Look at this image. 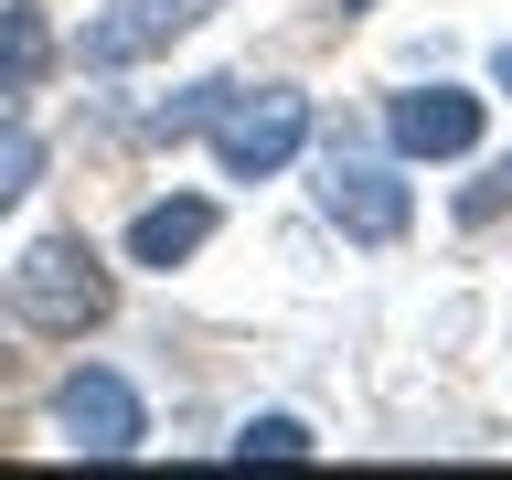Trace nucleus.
Returning <instances> with one entry per match:
<instances>
[{
  "instance_id": "f257e3e1",
  "label": "nucleus",
  "mask_w": 512,
  "mask_h": 480,
  "mask_svg": "<svg viewBox=\"0 0 512 480\" xmlns=\"http://www.w3.org/2000/svg\"><path fill=\"white\" fill-rule=\"evenodd\" d=\"M107 310H118V278H107V256H96L86 235H43V246L11 267V320L43 331V342H86Z\"/></svg>"
},
{
  "instance_id": "f03ea898",
  "label": "nucleus",
  "mask_w": 512,
  "mask_h": 480,
  "mask_svg": "<svg viewBox=\"0 0 512 480\" xmlns=\"http://www.w3.org/2000/svg\"><path fill=\"white\" fill-rule=\"evenodd\" d=\"M310 150V96L299 86H224V107H214V160H224V182H267L278 160H299Z\"/></svg>"
},
{
  "instance_id": "7ed1b4c3",
  "label": "nucleus",
  "mask_w": 512,
  "mask_h": 480,
  "mask_svg": "<svg viewBox=\"0 0 512 480\" xmlns=\"http://www.w3.org/2000/svg\"><path fill=\"white\" fill-rule=\"evenodd\" d=\"M54 427L75 448H86V459H128V448L150 438V416H139V395H128V374H64L54 384Z\"/></svg>"
},
{
  "instance_id": "20e7f679",
  "label": "nucleus",
  "mask_w": 512,
  "mask_h": 480,
  "mask_svg": "<svg viewBox=\"0 0 512 480\" xmlns=\"http://www.w3.org/2000/svg\"><path fill=\"white\" fill-rule=\"evenodd\" d=\"M320 214L342 224V235H363V246H395L406 235V182L384 160H363V150H331L320 160Z\"/></svg>"
},
{
  "instance_id": "39448f33",
  "label": "nucleus",
  "mask_w": 512,
  "mask_h": 480,
  "mask_svg": "<svg viewBox=\"0 0 512 480\" xmlns=\"http://www.w3.org/2000/svg\"><path fill=\"white\" fill-rule=\"evenodd\" d=\"M384 128H395V150H406V160H470V150H480V96L416 86V96L384 107Z\"/></svg>"
},
{
  "instance_id": "423d86ee",
  "label": "nucleus",
  "mask_w": 512,
  "mask_h": 480,
  "mask_svg": "<svg viewBox=\"0 0 512 480\" xmlns=\"http://www.w3.org/2000/svg\"><path fill=\"white\" fill-rule=\"evenodd\" d=\"M203 11H214V0H107V22H86V64H139L182 22H203Z\"/></svg>"
},
{
  "instance_id": "0eeeda50",
  "label": "nucleus",
  "mask_w": 512,
  "mask_h": 480,
  "mask_svg": "<svg viewBox=\"0 0 512 480\" xmlns=\"http://www.w3.org/2000/svg\"><path fill=\"white\" fill-rule=\"evenodd\" d=\"M214 246V203L203 192H171V203H150V214L128 224V256L139 267H182V256H203Z\"/></svg>"
},
{
  "instance_id": "6e6552de",
  "label": "nucleus",
  "mask_w": 512,
  "mask_h": 480,
  "mask_svg": "<svg viewBox=\"0 0 512 480\" xmlns=\"http://www.w3.org/2000/svg\"><path fill=\"white\" fill-rule=\"evenodd\" d=\"M32 75H43V11H32V0H11V11H0V107H11Z\"/></svg>"
},
{
  "instance_id": "1a4fd4ad",
  "label": "nucleus",
  "mask_w": 512,
  "mask_h": 480,
  "mask_svg": "<svg viewBox=\"0 0 512 480\" xmlns=\"http://www.w3.org/2000/svg\"><path fill=\"white\" fill-rule=\"evenodd\" d=\"M32 182H43V139H32V128H0V214H11Z\"/></svg>"
},
{
  "instance_id": "9d476101",
  "label": "nucleus",
  "mask_w": 512,
  "mask_h": 480,
  "mask_svg": "<svg viewBox=\"0 0 512 480\" xmlns=\"http://www.w3.org/2000/svg\"><path fill=\"white\" fill-rule=\"evenodd\" d=\"M310 427H299V416H256V427H246V438H235V459H310Z\"/></svg>"
},
{
  "instance_id": "9b49d317",
  "label": "nucleus",
  "mask_w": 512,
  "mask_h": 480,
  "mask_svg": "<svg viewBox=\"0 0 512 480\" xmlns=\"http://www.w3.org/2000/svg\"><path fill=\"white\" fill-rule=\"evenodd\" d=\"M214 107H224V86H182L171 107H150V139H192V128H214Z\"/></svg>"
},
{
  "instance_id": "f8f14e48",
  "label": "nucleus",
  "mask_w": 512,
  "mask_h": 480,
  "mask_svg": "<svg viewBox=\"0 0 512 480\" xmlns=\"http://www.w3.org/2000/svg\"><path fill=\"white\" fill-rule=\"evenodd\" d=\"M491 75H502V96H512V43H502V54H491Z\"/></svg>"
},
{
  "instance_id": "ddd939ff",
  "label": "nucleus",
  "mask_w": 512,
  "mask_h": 480,
  "mask_svg": "<svg viewBox=\"0 0 512 480\" xmlns=\"http://www.w3.org/2000/svg\"><path fill=\"white\" fill-rule=\"evenodd\" d=\"M502 182H512V171H502Z\"/></svg>"
}]
</instances>
